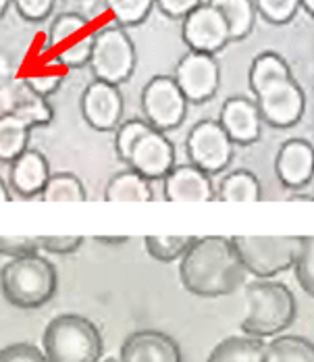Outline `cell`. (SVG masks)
<instances>
[{
  "mask_svg": "<svg viewBox=\"0 0 314 362\" xmlns=\"http://www.w3.org/2000/svg\"><path fill=\"white\" fill-rule=\"evenodd\" d=\"M0 362H48L42 348L30 341H15L0 348Z\"/></svg>",
  "mask_w": 314,
  "mask_h": 362,
  "instance_id": "836d02e7",
  "label": "cell"
},
{
  "mask_svg": "<svg viewBox=\"0 0 314 362\" xmlns=\"http://www.w3.org/2000/svg\"><path fill=\"white\" fill-rule=\"evenodd\" d=\"M115 152L148 181L165 180L177 165L173 142L144 119H129L115 129Z\"/></svg>",
  "mask_w": 314,
  "mask_h": 362,
  "instance_id": "3957f363",
  "label": "cell"
},
{
  "mask_svg": "<svg viewBox=\"0 0 314 362\" xmlns=\"http://www.w3.org/2000/svg\"><path fill=\"white\" fill-rule=\"evenodd\" d=\"M11 110L19 117L28 119L34 127H44V125L52 123V119H54V110L50 107L48 98L40 96L23 81L15 88Z\"/></svg>",
  "mask_w": 314,
  "mask_h": 362,
  "instance_id": "484cf974",
  "label": "cell"
},
{
  "mask_svg": "<svg viewBox=\"0 0 314 362\" xmlns=\"http://www.w3.org/2000/svg\"><path fill=\"white\" fill-rule=\"evenodd\" d=\"M254 4L258 15L273 25L289 23L300 11V0H254Z\"/></svg>",
  "mask_w": 314,
  "mask_h": 362,
  "instance_id": "4dcf8cb0",
  "label": "cell"
},
{
  "mask_svg": "<svg viewBox=\"0 0 314 362\" xmlns=\"http://www.w3.org/2000/svg\"><path fill=\"white\" fill-rule=\"evenodd\" d=\"M11 4H13V0H0V19L6 15V11H8Z\"/></svg>",
  "mask_w": 314,
  "mask_h": 362,
  "instance_id": "60d3db41",
  "label": "cell"
},
{
  "mask_svg": "<svg viewBox=\"0 0 314 362\" xmlns=\"http://www.w3.org/2000/svg\"><path fill=\"white\" fill-rule=\"evenodd\" d=\"M105 4L115 23L121 28H136L150 17L156 0H105Z\"/></svg>",
  "mask_w": 314,
  "mask_h": 362,
  "instance_id": "f1b7e54d",
  "label": "cell"
},
{
  "mask_svg": "<svg viewBox=\"0 0 314 362\" xmlns=\"http://www.w3.org/2000/svg\"><path fill=\"white\" fill-rule=\"evenodd\" d=\"M289 200H314L313 196H304V194H293Z\"/></svg>",
  "mask_w": 314,
  "mask_h": 362,
  "instance_id": "b9f144b4",
  "label": "cell"
},
{
  "mask_svg": "<svg viewBox=\"0 0 314 362\" xmlns=\"http://www.w3.org/2000/svg\"><path fill=\"white\" fill-rule=\"evenodd\" d=\"M42 352L48 362H100L105 341L100 329L90 319L65 313L44 329Z\"/></svg>",
  "mask_w": 314,
  "mask_h": 362,
  "instance_id": "8992f818",
  "label": "cell"
},
{
  "mask_svg": "<svg viewBox=\"0 0 314 362\" xmlns=\"http://www.w3.org/2000/svg\"><path fill=\"white\" fill-rule=\"evenodd\" d=\"M154 198L152 185L134 169L115 173L105 189L106 202H150Z\"/></svg>",
  "mask_w": 314,
  "mask_h": 362,
  "instance_id": "44dd1931",
  "label": "cell"
},
{
  "mask_svg": "<svg viewBox=\"0 0 314 362\" xmlns=\"http://www.w3.org/2000/svg\"><path fill=\"white\" fill-rule=\"evenodd\" d=\"M34 125L13 110L0 115V163H13L30 148Z\"/></svg>",
  "mask_w": 314,
  "mask_h": 362,
  "instance_id": "ffe728a7",
  "label": "cell"
},
{
  "mask_svg": "<svg viewBox=\"0 0 314 362\" xmlns=\"http://www.w3.org/2000/svg\"><path fill=\"white\" fill-rule=\"evenodd\" d=\"M144 121L167 134L177 129L187 115V98L179 90L173 75H154L141 88L140 96Z\"/></svg>",
  "mask_w": 314,
  "mask_h": 362,
  "instance_id": "30bf717a",
  "label": "cell"
},
{
  "mask_svg": "<svg viewBox=\"0 0 314 362\" xmlns=\"http://www.w3.org/2000/svg\"><path fill=\"white\" fill-rule=\"evenodd\" d=\"M175 81L187 103H209L221 86V67L214 54L187 50L175 65Z\"/></svg>",
  "mask_w": 314,
  "mask_h": 362,
  "instance_id": "7c38bea8",
  "label": "cell"
},
{
  "mask_svg": "<svg viewBox=\"0 0 314 362\" xmlns=\"http://www.w3.org/2000/svg\"><path fill=\"white\" fill-rule=\"evenodd\" d=\"M100 362H121V361H119V358H112V356H110V358H105V361H100Z\"/></svg>",
  "mask_w": 314,
  "mask_h": 362,
  "instance_id": "7bdbcfd3",
  "label": "cell"
},
{
  "mask_svg": "<svg viewBox=\"0 0 314 362\" xmlns=\"http://www.w3.org/2000/svg\"><path fill=\"white\" fill-rule=\"evenodd\" d=\"M248 315L242 331L250 337H275L287 331L298 319V300L281 281L258 279L245 286Z\"/></svg>",
  "mask_w": 314,
  "mask_h": 362,
  "instance_id": "5b68a950",
  "label": "cell"
},
{
  "mask_svg": "<svg viewBox=\"0 0 314 362\" xmlns=\"http://www.w3.org/2000/svg\"><path fill=\"white\" fill-rule=\"evenodd\" d=\"M275 175L287 189H304L314 180V146L304 138L283 142L275 156Z\"/></svg>",
  "mask_w": 314,
  "mask_h": 362,
  "instance_id": "e0dca14e",
  "label": "cell"
},
{
  "mask_svg": "<svg viewBox=\"0 0 314 362\" xmlns=\"http://www.w3.org/2000/svg\"><path fill=\"white\" fill-rule=\"evenodd\" d=\"M50 163L48 158L35 150V148H28L21 156H17L11 163V173H8V181H11V189L21 196V198H35L44 192L46 183L50 180Z\"/></svg>",
  "mask_w": 314,
  "mask_h": 362,
  "instance_id": "d6986e66",
  "label": "cell"
},
{
  "mask_svg": "<svg viewBox=\"0 0 314 362\" xmlns=\"http://www.w3.org/2000/svg\"><path fill=\"white\" fill-rule=\"evenodd\" d=\"M300 8L306 11V15L314 19V0H300Z\"/></svg>",
  "mask_w": 314,
  "mask_h": 362,
  "instance_id": "ab89813d",
  "label": "cell"
},
{
  "mask_svg": "<svg viewBox=\"0 0 314 362\" xmlns=\"http://www.w3.org/2000/svg\"><path fill=\"white\" fill-rule=\"evenodd\" d=\"M216 200H223V202H258V200H262L260 181L248 169L231 171L219 183Z\"/></svg>",
  "mask_w": 314,
  "mask_h": 362,
  "instance_id": "d4e9b609",
  "label": "cell"
},
{
  "mask_svg": "<svg viewBox=\"0 0 314 362\" xmlns=\"http://www.w3.org/2000/svg\"><path fill=\"white\" fill-rule=\"evenodd\" d=\"M94 34L96 30L83 15L63 13L48 30V50L63 69H81L90 65Z\"/></svg>",
  "mask_w": 314,
  "mask_h": 362,
  "instance_id": "9c48e42d",
  "label": "cell"
},
{
  "mask_svg": "<svg viewBox=\"0 0 314 362\" xmlns=\"http://www.w3.org/2000/svg\"><path fill=\"white\" fill-rule=\"evenodd\" d=\"M94 240L100 242V244H108V246H121V244H125L129 238H127V235H115V238H112V235H96Z\"/></svg>",
  "mask_w": 314,
  "mask_h": 362,
  "instance_id": "74e56055",
  "label": "cell"
},
{
  "mask_svg": "<svg viewBox=\"0 0 314 362\" xmlns=\"http://www.w3.org/2000/svg\"><path fill=\"white\" fill-rule=\"evenodd\" d=\"M59 288V275L54 264L42 256L30 254L21 258H8L0 269L2 298L21 310H35L48 304Z\"/></svg>",
  "mask_w": 314,
  "mask_h": 362,
  "instance_id": "277c9868",
  "label": "cell"
},
{
  "mask_svg": "<svg viewBox=\"0 0 314 362\" xmlns=\"http://www.w3.org/2000/svg\"><path fill=\"white\" fill-rule=\"evenodd\" d=\"M204 0H156L158 11L169 19H185Z\"/></svg>",
  "mask_w": 314,
  "mask_h": 362,
  "instance_id": "8d00e7d4",
  "label": "cell"
},
{
  "mask_svg": "<svg viewBox=\"0 0 314 362\" xmlns=\"http://www.w3.org/2000/svg\"><path fill=\"white\" fill-rule=\"evenodd\" d=\"M163 194L169 202H212L216 192L209 173L196 165H175V169L163 180Z\"/></svg>",
  "mask_w": 314,
  "mask_h": 362,
  "instance_id": "ac0fdd59",
  "label": "cell"
},
{
  "mask_svg": "<svg viewBox=\"0 0 314 362\" xmlns=\"http://www.w3.org/2000/svg\"><path fill=\"white\" fill-rule=\"evenodd\" d=\"M44 202H83L86 187L81 180L73 173H52L46 183L44 192L40 194Z\"/></svg>",
  "mask_w": 314,
  "mask_h": 362,
  "instance_id": "4316f807",
  "label": "cell"
},
{
  "mask_svg": "<svg viewBox=\"0 0 314 362\" xmlns=\"http://www.w3.org/2000/svg\"><path fill=\"white\" fill-rule=\"evenodd\" d=\"M293 275L300 288L314 298V235H302L300 252L293 262Z\"/></svg>",
  "mask_w": 314,
  "mask_h": 362,
  "instance_id": "f546056e",
  "label": "cell"
},
{
  "mask_svg": "<svg viewBox=\"0 0 314 362\" xmlns=\"http://www.w3.org/2000/svg\"><path fill=\"white\" fill-rule=\"evenodd\" d=\"M233 142L225 134L219 121L204 119L198 121L185 140V152L192 165L202 169L209 175L223 173L233 160Z\"/></svg>",
  "mask_w": 314,
  "mask_h": 362,
  "instance_id": "8fae6325",
  "label": "cell"
},
{
  "mask_svg": "<svg viewBox=\"0 0 314 362\" xmlns=\"http://www.w3.org/2000/svg\"><path fill=\"white\" fill-rule=\"evenodd\" d=\"M302 238L296 235H238L233 244L245 271L256 279H271L293 269Z\"/></svg>",
  "mask_w": 314,
  "mask_h": 362,
  "instance_id": "ba28073f",
  "label": "cell"
},
{
  "mask_svg": "<svg viewBox=\"0 0 314 362\" xmlns=\"http://www.w3.org/2000/svg\"><path fill=\"white\" fill-rule=\"evenodd\" d=\"M57 67H61V65L54 61V65L48 67V69H37V71L30 73V75L23 79V83H28L34 92L40 94V96L48 98V96H52V94L61 88L63 73L57 71Z\"/></svg>",
  "mask_w": 314,
  "mask_h": 362,
  "instance_id": "1f68e13d",
  "label": "cell"
},
{
  "mask_svg": "<svg viewBox=\"0 0 314 362\" xmlns=\"http://www.w3.org/2000/svg\"><path fill=\"white\" fill-rule=\"evenodd\" d=\"M54 2L57 0H13L21 19H25L30 23H40V21L48 19V15L54 8Z\"/></svg>",
  "mask_w": 314,
  "mask_h": 362,
  "instance_id": "d590c367",
  "label": "cell"
},
{
  "mask_svg": "<svg viewBox=\"0 0 314 362\" xmlns=\"http://www.w3.org/2000/svg\"><path fill=\"white\" fill-rule=\"evenodd\" d=\"M245 267L233 238H196L179 264L183 290L198 298H221L233 293L245 281Z\"/></svg>",
  "mask_w": 314,
  "mask_h": 362,
  "instance_id": "6da1fadb",
  "label": "cell"
},
{
  "mask_svg": "<svg viewBox=\"0 0 314 362\" xmlns=\"http://www.w3.org/2000/svg\"><path fill=\"white\" fill-rule=\"evenodd\" d=\"M181 37L190 50L204 54H216L231 44L225 17L210 2H202L185 19H181Z\"/></svg>",
  "mask_w": 314,
  "mask_h": 362,
  "instance_id": "4fadbf2b",
  "label": "cell"
},
{
  "mask_svg": "<svg viewBox=\"0 0 314 362\" xmlns=\"http://www.w3.org/2000/svg\"><path fill=\"white\" fill-rule=\"evenodd\" d=\"M40 252V242L32 235H0V256L21 258Z\"/></svg>",
  "mask_w": 314,
  "mask_h": 362,
  "instance_id": "d6a6232c",
  "label": "cell"
},
{
  "mask_svg": "<svg viewBox=\"0 0 314 362\" xmlns=\"http://www.w3.org/2000/svg\"><path fill=\"white\" fill-rule=\"evenodd\" d=\"M248 83L267 125L289 129L302 121L306 94L279 52L264 50L256 54L250 65Z\"/></svg>",
  "mask_w": 314,
  "mask_h": 362,
  "instance_id": "7a4b0ae2",
  "label": "cell"
},
{
  "mask_svg": "<svg viewBox=\"0 0 314 362\" xmlns=\"http://www.w3.org/2000/svg\"><path fill=\"white\" fill-rule=\"evenodd\" d=\"M136 44L125 28L112 21L96 30L90 59V69L94 73V79L121 86L127 79H132V75L136 73Z\"/></svg>",
  "mask_w": 314,
  "mask_h": 362,
  "instance_id": "52a82bcc",
  "label": "cell"
},
{
  "mask_svg": "<svg viewBox=\"0 0 314 362\" xmlns=\"http://www.w3.org/2000/svg\"><path fill=\"white\" fill-rule=\"evenodd\" d=\"M13 200V194H11V189L6 187V183L0 180V202H11Z\"/></svg>",
  "mask_w": 314,
  "mask_h": 362,
  "instance_id": "f35d334b",
  "label": "cell"
},
{
  "mask_svg": "<svg viewBox=\"0 0 314 362\" xmlns=\"http://www.w3.org/2000/svg\"><path fill=\"white\" fill-rule=\"evenodd\" d=\"M196 238L192 235H146L144 246L146 252L150 254L158 262H175L181 260L187 248L194 244Z\"/></svg>",
  "mask_w": 314,
  "mask_h": 362,
  "instance_id": "83f0119b",
  "label": "cell"
},
{
  "mask_svg": "<svg viewBox=\"0 0 314 362\" xmlns=\"http://www.w3.org/2000/svg\"><path fill=\"white\" fill-rule=\"evenodd\" d=\"M40 250L48 254H57V256H67V254H75L81 244L83 238L81 235H40Z\"/></svg>",
  "mask_w": 314,
  "mask_h": 362,
  "instance_id": "e575fe53",
  "label": "cell"
},
{
  "mask_svg": "<svg viewBox=\"0 0 314 362\" xmlns=\"http://www.w3.org/2000/svg\"><path fill=\"white\" fill-rule=\"evenodd\" d=\"M121 362H183L179 344L158 329H140L129 333L119 350Z\"/></svg>",
  "mask_w": 314,
  "mask_h": 362,
  "instance_id": "2e32d148",
  "label": "cell"
},
{
  "mask_svg": "<svg viewBox=\"0 0 314 362\" xmlns=\"http://www.w3.org/2000/svg\"><path fill=\"white\" fill-rule=\"evenodd\" d=\"M264 346V339L258 337L231 335L210 350L207 362H260Z\"/></svg>",
  "mask_w": 314,
  "mask_h": 362,
  "instance_id": "603a6c76",
  "label": "cell"
},
{
  "mask_svg": "<svg viewBox=\"0 0 314 362\" xmlns=\"http://www.w3.org/2000/svg\"><path fill=\"white\" fill-rule=\"evenodd\" d=\"M79 109L83 121L96 132H115L123 119V94L119 86L94 79L81 94Z\"/></svg>",
  "mask_w": 314,
  "mask_h": 362,
  "instance_id": "5bb4252c",
  "label": "cell"
},
{
  "mask_svg": "<svg viewBox=\"0 0 314 362\" xmlns=\"http://www.w3.org/2000/svg\"><path fill=\"white\" fill-rule=\"evenodd\" d=\"M260 362H314V344L304 335H283L269 341Z\"/></svg>",
  "mask_w": 314,
  "mask_h": 362,
  "instance_id": "cb8c5ba5",
  "label": "cell"
},
{
  "mask_svg": "<svg viewBox=\"0 0 314 362\" xmlns=\"http://www.w3.org/2000/svg\"><path fill=\"white\" fill-rule=\"evenodd\" d=\"M221 127L229 136V140L238 146L256 144L262 138V117L254 98L244 94L231 96L223 103L219 119Z\"/></svg>",
  "mask_w": 314,
  "mask_h": 362,
  "instance_id": "9a60e30c",
  "label": "cell"
},
{
  "mask_svg": "<svg viewBox=\"0 0 314 362\" xmlns=\"http://www.w3.org/2000/svg\"><path fill=\"white\" fill-rule=\"evenodd\" d=\"M227 21L231 42L245 40L256 25V4L254 0H207Z\"/></svg>",
  "mask_w": 314,
  "mask_h": 362,
  "instance_id": "7402d4cb",
  "label": "cell"
}]
</instances>
